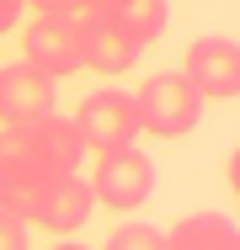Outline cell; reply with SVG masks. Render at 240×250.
Returning a JSON list of instances; mask_svg holds the SVG:
<instances>
[{
    "instance_id": "obj_1",
    "label": "cell",
    "mask_w": 240,
    "mask_h": 250,
    "mask_svg": "<svg viewBox=\"0 0 240 250\" xmlns=\"http://www.w3.org/2000/svg\"><path fill=\"white\" fill-rule=\"evenodd\" d=\"M134 112H139V133L182 139V133L197 128L203 96L192 91V80L182 75V69H166V75H149L139 91H134Z\"/></svg>"
},
{
    "instance_id": "obj_2",
    "label": "cell",
    "mask_w": 240,
    "mask_h": 250,
    "mask_svg": "<svg viewBox=\"0 0 240 250\" xmlns=\"http://www.w3.org/2000/svg\"><path fill=\"white\" fill-rule=\"evenodd\" d=\"M75 128L86 139V154H112V149H128L139 139V112H134V91H91L75 112Z\"/></svg>"
},
{
    "instance_id": "obj_3",
    "label": "cell",
    "mask_w": 240,
    "mask_h": 250,
    "mask_svg": "<svg viewBox=\"0 0 240 250\" xmlns=\"http://www.w3.org/2000/svg\"><path fill=\"white\" fill-rule=\"evenodd\" d=\"M155 192V165L149 154H139L134 144L128 149H112V154H96V170H91V197L107 202L112 213H139Z\"/></svg>"
},
{
    "instance_id": "obj_4",
    "label": "cell",
    "mask_w": 240,
    "mask_h": 250,
    "mask_svg": "<svg viewBox=\"0 0 240 250\" xmlns=\"http://www.w3.org/2000/svg\"><path fill=\"white\" fill-rule=\"evenodd\" d=\"M22 64L43 69L48 80L80 75L86 64H80V21H75V11L70 16H32L22 27Z\"/></svg>"
},
{
    "instance_id": "obj_5",
    "label": "cell",
    "mask_w": 240,
    "mask_h": 250,
    "mask_svg": "<svg viewBox=\"0 0 240 250\" xmlns=\"http://www.w3.org/2000/svg\"><path fill=\"white\" fill-rule=\"evenodd\" d=\"M11 133H16V144L32 154L43 170H53V176H70V170H80V160H86V139H80L75 117H64L59 106L43 112V117H32V123H22V128H11Z\"/></svg>"
},
{
    "instance_id": "obj_6",
    "label": "cell",
    "mask_w": 240,
    "mask_h": 250,
    "mask_svg": "<svg viewBox=\"0 0 240 250\" xmlns=\"http://www.w3.org/2000/svg\"><path fill=\"white\" fill-rule=\"evenodd\" d=\"M182 75L192 80V91L203 101L240 96V43H230V38H197V43H187Z\"/></svg>"
},
{
    "instance_id": "obj_7",
    "label": "cell",
    "mask_w": 240,
    "mask_h": 250,
    "mask_svg": "<svg viewBox=\"0 0 240 250\" xmlns=\"http://www.w3.org/2000/svg\"><path fill=\"white\" fill-rule=\"evenodd\" d=\"M53 96H59V80H48L43 69L32 64H0V128H22L32 117L53 112Z\"/></svg>"
},
{
    "instance_id": "obj_8",
    "label": "cell",
    "mask_w": 240,
    "mask_h": 250,
    "mask_svg": "<svg viewBox=\"0 0 240 250\" xmlns=\"http://www.w3.org/2000/svg\"><path fill=\"white\" fill-rule=\"evenodd\" d=\"M75 21H80V64L96 69V75H128L134 64H139V43L134 38H123L101 11H75Z\"/></svg>"
},
{
    "instance_id": "obj_9",
    "label": "cell",
    "mask_w": 240,
    "mask_h": 250,
    "mask_svg": "<svg viewBox=\"0 0 240 250\" xmlns=\"http://www.w3.org/2000/svg\"><path fill=\"white\" fill-rule=\"evenodd\" d=\"M48 181H53V170H43L32 154L16 144V133L5 128V133H0V208L27 218V213L38 208V197H43Z\"/></svg>"
},
{
    "instance_id": "obj_10",
    "label": "cell",
    "mask_w": 240,
    "mask_h": 250,
    "mask_svg": "<svg viewBox=\"0 0 240 250\" xmlns=\"http://www.w3.org/2000/svg\"><path fill=\"white\" fill-rule=\"evenodd\" d=\"M91 208H96V197H91V181L86 176H53L43 187V197H38V208L27 213V224H38V229H48V234H75L86 218H91Z\"/></svg>"
},
{
    "instance_id": "obj_11",
    "label": "cell",
    "mask_w": 240,
    "mask_h": 250,
    "mask_svg": "<svg viewBox=\"0 0 240 250\" xmlns=\"http://www.w3.org/2000/svg\"><path fill=\"white\" fill-rule=\"evenodd\" d=\"M171 250H240V229L224 213H182L166 229Z\"/></svg>"
},
{
    "instance_id": "obj_12",
    "label": "cell",
    "mask_w": 240,
    "mask_h": 250,
    "mask_svg": "<svg viewBox=\"0 0 240 250\" xmlns=\"http://www.w3.org/2000/svg\"><path fill=\"white\" fill-rule=\"evenodd\" d=\"M123 38H134L139 48L149 43H160V32H166V21H171V11H166V0H118L112 11H101Z\"/></svg>"
},
{
    "instance_id": "obj_13",
    "label": "cell",
    "mask_w": 240,
    "mask_h": 250,
    "mask_svg": "<svg viewBox=\"0 0 240 250\" xmlns=\"http://www.w3.org/2000/svg\"><path fill=\"white\" fill-rule=\"evenodd\" d=\"M101 250H171V245H166V229L155 224H118Z\"/></svg>"
},
{
    "instance_id": "obj_14",
    "label": "cell",
    "mask_w": 240,
    "mask_h": 250,
    "mask_svg": "<svg viewBox=\"0 0 240 250\" xmlns=\"http://www.w3.org/2000/svg\"><path fill=\"white\" fill-rule=\"evenodd\" d=\"M0 250H27V218L0 208Z\"/></svg>"
},
{
    "instance_id": "obj_15",
    "label": "cell",
    "mask_w": 240,
    "mask_h": 250,
    "mask_svg": "<svg viewBox=\"0 0 240 250\" xmlns=\"http://www.w3.org/2000/svg\"><path fill=\"white\" fill-rule=\"evenodd\" d=\"M22 11H27V0H0V38L22 27Z\"/></svg>"
},
{
    "instance_id": "obj_16",
    "label": "cell",
    "mask_w": 240,
    "mask_h": 250,
    "mask_svg": "<svg viewBox=\"0 0 240 250\" xmlns=\"http://www.w3.org/2000/svg\"><path fill=\"white\" fill-rule=\"evenodd\" d=\"M38 16H70V11H80V0H27Z\"/></svg>"
},
{
    "instance_id": "obj_17",
    "label": "cell",
    "mask_w": 240,
    "mask_h": 250,
    "mask_svg": "<svg viewBox=\"0 0 240 250\" xmlns=\"http://www.w3.org/2000/svg\"><path fill=\"white\" fill-rule=\"evenodd\" d=\"M230 187H235V197H240V149L230 154Z\"/></svg>"
},
{
    "instance_id": "obj_18",
    "label": "cell",
    "mask_w": 240,
    "mask_h": 250,
    "mask_svg": "<svg viewBox=\"0 0 240 250\" xmlns=\"http://www.w3.org/2000/svg\"><path fill=\"white\" fill-rule=\"evenodd\" d=\"M118 0H80V11H112Z\"/></svg>"
},
{
    "instance_id": "obj_19",
    "label": "cell",
    "mask_w": 240,
    "mask_h": 250,
    "mask_svg": "<svg viewBox=\"0 0 240 250\" xmlns=\"http://www.w3.org/2000/svg\"><path fill=\"white\" fill-rule=\"evenodd\" d=\"M53 250H91V245H75V240H59Z\"/></svg>"
}]
</instances>
